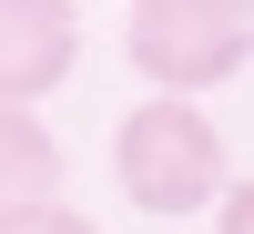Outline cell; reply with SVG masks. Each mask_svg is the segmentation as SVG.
<instances>
[{"mask_svg": "<svg viewBox=\"0 0 254 234\" xmlns=\"http://www.w3.org/2000/svg\"><path fill=\"white\" fill-rule=\"evenodd\" d=\"M0 234H102V224H92V214H71V204L51 194V204H20V214H0Z\"/></svg>", "mask_w": 254, "mask_h": 234, "instance_id": "obj_5", "label": "cell"}, {"mask_svg": "<svg viewBox=\"0 0 254 234\" xmlns=\"http://www.w3.org/2000/svg\"><path fill=\"white\" fill-rule=\"evenodd\" d=\"M51 194H61V143H51V122H41L31 102H0V214L51 204Z\"/></svg>", "mask_w": 254, "mask_h": 234, "instance_id": "obj_4", "label": "cell"}, {"mask_svg": "<svg viewBox=\"0 0 254 234\" xmlns=\"http://www.w3.org/2000/svg\"><path fill=\"white\" fill-rule=\"evenodd\" d=\"M132 72L153 92H214L254 51V0H132Z\"/></svg>", "mask_w": 254, "mask_h": 234, "instance_id": "obj_2", "label": "cell"}, {"mask_svg": "<svg viewBox=\"0 0 254 234\" xmlns=\"http://www.w3.org/2000/svg\"><path fill=\"white\" fill-rule=\"evenodd\" d=\"M81 61V10L71 0H0V102L61 92Z\"/></svg>", "mask_w": 254, "mask_h": 234, "instance_id": "obj_3", "label": "cell"}, {"mask_svg": "<svg viewBox=\"0 0 254 234\" xmlns=\"http://www.w3.org/2000/svg\"><path fill=\"white\" fill-rule=\"evenodd\" d=\"M112 173H122V194H132L142 214H203V204L234 183V163H224V133L193 112V92H153L142 112H122Z\"/></svg>", "mask_w": 254, "mask_h": 234, "instance_id": "obj_1", "label": "cell"}, {"mask_svg": "<svg viewBox=\"0 0 254 234\" xmlns=\"http://www.w3.org/2000/svg\"><path fill=\"white\" fill-rule=\"evenodd\" d=\"M214 214H224V234H254V183L234 173V194H214Z\"/></svg>", "mask_w": 254, "mask_h": 234, "instance_id": "obj_6", "label": "cell"}]
</instances>
